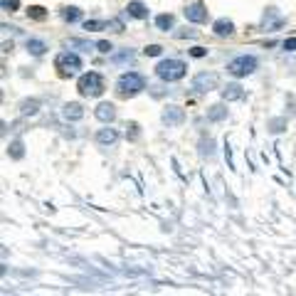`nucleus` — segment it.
<instances>
[{
	"instance_id": "f257e3e1",
	"label": "nucleus",
	"mask_w": 296,
	"mask_h": 296,
	"mask_svg": "<svg viewBox=\"0 0 296 296\" xmlns=\"http://www.w3.org/2000/svg\"><path fill=\"white\" fill-rule=\"evenodd\" d=\"M113 92L119 99H133L139 97L141 92H146V77L141 72H124L116 84H113Z\"/></svg>"
},
{
	"instance_id": "f03ea898",
	"label": "nucleus",
	"mask_w": 296,
	"mask_h": 296,
	"mask_svg": "<svg viewBox=\"0 0 296 296\" xmlns=\"http://www.w3.org/2000/svg\"><path fill=\"white\" fill-rule=\"evenodd\" d=\"M185 74H188V64H185L183 59H161L158 64H155V77L161 79V82H180Z\"/></svg>"
},
{
	"instance_id": "7ed1b4c3",
	"label": "nucleus",
	"mask_w": 296,
	"mask_h": 296,
	"mask_svg": "<svg viewBox=\"0 0 296 296\" xmlns=\"http://www.w3.org/2000/svg\"><path fill=\"white\" fill-rule=\"evenodd\" d=\"M77 92H79L82 97L97 99L106 92V82H104V77H101L99 72H84V74L79 77V82H77Z\"/></svg>"
},
{
	"instance_id": "20e7f679",
	"label": "nucleus",
	"mask_w": 296,
	"mask_h": 296,
	"mask_svg": "<svg viewBox=\"0 0 296 296\" xmlns=\"http://www.w3.org/2000/svg\"><path fill=\"white\" fill-rule=\"evenodd\" d=\"M82 67H84L82 57L74 52H59L55 57V70L59 72V77H74V74H79Z\"/></svg>"
},
{
	"instance_id": "39448f33",
	"label": "nucleus",
	"mask_w": 296,
	"mask_h": 296,
	"mask_svg": "<svg viewBox=\"0 0 296 296\" xmlns=\"http://www.w3.org/2000/svg\"><path fill=\"white\" fill-rule=\"evenodd\" d=\"M257 67H259V62H257V57L254 55H240L235 57V59H230L227 62V72L232 74V77H249V74H254L257 72Z\"/></svg>"
},
{
	"instance_id": "423d86ee",
	"label": "nucleus",
	"mask_w": 296,
	"mask_h": 296,
	"mask_svg": "<svg viewBox=\"0 0 296 296\" xmlns=\"http://www.w3.org/2000/svg\"><path fill=\"white\" fill-rule=\"evenodd\" d=\"M220 86V77L215 72H200L193 77V89L200 92V94H208V92H215Z\"/></svg>"
},
{
	"instance_id": "0eeeda50",
	"label": "nucleus",
	"mask_w": 296,
	"mask_h": 296,
	"mask_svg": "<svg viewBox=\"0 0 296 296\" xmlns=\"http://www.w3.org/2000/svg\"><path fill=\"white\" fill-rule=\"evenodd\" d=\"M183 15L190 20V22H197V25H202V22H208V20H210V10H208L200 0L188 3V5L183 8Z\"/></svg>"
},
{
	"instance_id": "6e6552de",
	"label": "nucleus",
	"mask_w": 296,
	"mask_h": 296,
	"mask_svg": "<svg viewBox=\"0 0 296 296\" xmlns=\"http://www.w3.org/2000/svg\"><path fill=\"white\" fill-rule=\"evenodd\" d=\"M284 22H286V17L277 8H267L264 15H262V28L267 30V32H277L279 28H284Z\"/></svg>"
},
{
	"instance_id": "1a4fd4ad",
	"label": "nucleus",
	"mask_w": 296,
	"mask_h": 296,
	"mask_svg": "<svg viewBox=\"0 0 296 296\" xmlns=\"http://www.w3.org/2000/svg\"><path fill=\"white\" fill-rule=\"evenodd\" d=\"M161 121H163L166 126H180V124L185 121V109L183 106H178V104H170V106L163 109Z\"/></svg>"
},
{
	"instance_id": "9d476101",
	"label": "nucleus",
	"mask_w": 296,
	"mask_h": 296,
	"mask_svg": "<svg viewBox=\"0 0 296 296\" xmlns=\"http://www.w3.org/2000/svg\"><path fill=\"white\" fill-rule=\"evenodd\" d=\"M94 116H97L101 124H106V126H109V124L116 121V106H113L111 101H101L97 109H94Z\"/></svg>"
},
{
	"instance_id": "9b49d317",
	"label": "nucleus",
	"mask_w": 296,
	"mask_h": 296,
	"mask_svg": "<svg viewBox=\"0 0 296 296\" xmlns=\"http://www.w3.org/2000/svg\"><path fill=\"white\" fill-rule=\"evenodd\" d=\"M212 32L217 35V37H232L237 28H235V22L232 20H227V17H220V20H215L212 22Z\"/></svg>"
},
{
	"instance_id": "f8f14e48",
	"label": "nucleus",
	"mask_w": 296,
	"mask_h": 296,
	"mask_svg": "<svg viewBox=\"0 0 296 296\" xmlns=\"http://www.w3.org/2000/svg\"><path fill=\"white\" fill-rule=\"evenodd\" d=\"M148 5L146 3H141V0H131L126 5V15L128 17H133V20H148Z\"/></svg>"
},
{
	"instance_id": "ddd939ff",
	"label": "nucleus",
	"mask_w": 296,
	"mask_h": 296,
	"mask_svg": "<svg viewBox=\"0 0 296 296\" xmlns=\"http://www.w3.org/2000/svg\"><path fill=\"white\" fill-rule=\"evenodd\" d=\"M62 116L67 121H79V119H84V106L79 101H70V104L62 106Z\"/></svg>"
},
{
	"instance_id": "4468645a",
	"label": "nucleus",
	"mask_w": 296,
	"mask_h": 296,
	"mask_svg": "<svg viewBox=\"0 0 296 296\" xmlns=\"http://www.w3.org/2000/svg\"><path fill=\"white\" fill-rule=\"evenodd\" d=\"M97 143L99 146H113V143L119 141V131L116 128H111V126H106V128H99L97 131Z\"/></svg>"
},
{
	"instance_id": "2eb2a0df",
	"label": "nucleus",
	"mask_w": 296,
	"mask_h": 296,
	"mask_svg": "<svg viewBox=\"0 0 296 296\" xmlns=\"http://www.w3.org/2000/svg\"><path fill=\"white\" fill-rule=\"evenodd\" d=\"M242 99H244V89H242V84L232 82V84L222 86V101H242Z\"/></svg>"
},
{
	"instance_id": "dca6fc26",
	"label": "nucleus",
	"mask_w": 296,
	"mask_h": 296,
	"mask_svg": "<svg viewBox=\"0 0 296 296\" xmlns=\"http://www.w3.org/2000/svg\"><path fill=\"white\" fill-rule=\"evenodd\" d=\"M25 47H28V52L32 57H42L50 47H47V42L44 40H37V37H28V42H25Z\"/></svg>"
},
{
	"instance_id": "f3484780",
	"label": "nucleus",
	"mask_w": 296,
	"mask_h": 296,
	"mask_svg": "<svg viewBox=\"0 0 296 296\" xmlns=\"http://www.w3.org/2000/svg\"><path fill=\"white\" fill-rule=\"evenodd\" d=\"M40 111V99H22L20 101V116H35Z\"/></svg>"
},
{
	"instance_id": "a211bd4d",
	"label": "nucleus",
	"mask_w": 296,
	"mask_h": 296,
	"mask_svg": "<svg viewBox=\"0 0 296 296\" xmlns=\"http://www.w3.org/2000/svg\"><path fill=\"white\" fill-rule=\"evenodd\" d=\"M227 119V106L225 104H212L208 109V121H225Z\"/></svg>"
},
{
	"instance_id": "6ab92c4d",
	"label": "nucleus",
	"mask_w": 296,
	"mask_h": 296,
	"mask_svg": "<svg viewBox=\"0 0 296 296\" xmlns=\"http://www.w3.org/2000/svg\"><path fill=\"white\" fill-rule=\"evenodd\" d=\"M155 28L163 30V32H168V30L175 28V17L170 13H163V15H155Z\"/></svg>"
},
{
	"instance_id": "aec40b11",
	"label": "nucleus",
	"mask_w": 296,
	"mask_h": 296,
	"mask_svg": "<svg viewBox=\"0 0 296 296\" xmlns=\"http://www.w3.org/2000/svg\"><path fill=\"white\" fill-rule=\"evenodd\" d=\"M62 20L64 22H79L82 20V10L79 8H74V5H67V8H62Z\"/></svg>"
},
{
	"instance_id": "412c9836",
	"label": "nucleus",
	"mask_w": 296,
	"mask_h": 296,
	"mask_svg": "<svg viewBox=\"0 0 296 296\" xmlns=\"http://www.w3.org/2000/svg\"><path fill=\"white\" fill-rule=\"evenodd\" d=\"M8 155H10L13 161H20V158L25 155V143L22 141H10V146H8Z\"/></svg>"
},
{
	"instance_id": "4be33fe9",
	"label": "nucleus",
	"mask_w": 296,
	"mask_h": 296,
	"mask_svg": "<svg viewBox=\"0 0 296 296\" xmlns=\"http://www.w3.org/2000/svg\"><path fill=\"white\" fill-rule=\"evenodd\" d=\"M267 128H269V133H282V131H286V119H284V116L269 119V121H267Z\"/></svg>"
},
{
	"instance_id": "5701e85b",
	"label": "nucleus",
	"mask_w": 296,
	"mask_h": 296,
	"mask_svg": "<svg viewBox=\"0 0 296 296\" xmlns=\"http://www.w3.org/2000/svg\"><path fill=\"white\" fill-rule=\"evenodd\" d=\"M133 59H136V55L131 52V50H124V52H116V55L111 57L113 64H133Z\"/></svg>"
},
{
	"instance_id": "b1692460",
	"label": "nucleus",
	"mask_w": 296,
	"mask_h": 296,
	"mask_svg": "<svg viewBox=\"0 0 296 296\" xmlns=\"http://www.w3.org/2000/svg\"><path fill=\"white\" fill-rule=\"evenodd\" d=\"M126 139L128 141H139L141 139V126L136 121H128L126 124Z\"/></svg>"
},
{
	"instance_id": "393cba45",
	"label": "nucleus",
	"mask_w": 296,
	"mask_h": 296,
	"mask_svg": "<svg viewBox=\"0 0 296 296\" xmlns=\"http://www.w3.org/2000/svg\"><path fill=\"white\" fill-rule=\"evenodd\" d=\"M47 10H44L42 5H30L28 8V17H32V20H47Z\"/></svg>"
},
{
	"instance_id": "a878e982",
	"label": "nucleus",
	"mask_w": 296,
	"mask_h": 296,
	"mask_svg": "<svg viewBox=\"0 0 296 296\" xmlns=\"http://www.w3.org/2000/svg\"><path fill=\"white\" fill-rule=\"evenodd\" d=\"M173 35H175L178 40H188V37H190V40H195V37H200V32H197V30H193V28H188V25H185V28H180V30H175Z\"/></svg>"
},
{
	"instance_id": "bb28decb",
	"label": "nucleus",
	"mask_w": 296,
	"mask_h": 296,
	"mask_svg": "<svg viewBox=\"0 0 296 296\" xmlns=\"http://www.w3.org/2000/svg\"><path fill=\"white\" fill-rule=\"evenodd\" d=\"M200 155H208V158L215 155V141L212 139H200Z\"/></svg>"
},
{
	"instance_id": "cd10ccee",
	"label": "nucleus",
	"mask_w": 296,
	"mask_h": 296,
	"mask_svg": "<svg viewBox=\"0 0 296 296\" xmlns=\"http://www.w3.org/2000/svg\"><path fill=\"white\" fill-rule=\"evenodd\" d=\"M84 30L86 32H99V30H106L104 20H84Z\"/></svg>"
},
{
	"instance_id": "c85d7f7f",
	"label": "nucleus",
	"mask_w": 296,
	"mask_h": 296,
	"mask_svg": "<svg viewBox=\"0 0 296 296\" xmlns=\"http://www.w3.org/2000/svg\"><path fill=\"white\" fill-rule=\"evenodd\" d=\"M106 30H111V32H124V20H119V17H113V20H109L106 22Z\"/></svg>"
},
{
	"instance_id": "c756f323",
	"label": "nucleus",
	"mask_w": 296,
	"mask_h": 296,
	"mask_svg": "<svg viewBox=\"0 0 296 296\" xmlns=\"http://www.w3.org/2000/svg\"><path fill=\"white\" fill-rule=\"evenodd\" d=\"M0 3H3V10H5V13L20 10V0H0Z\"/></svg>"
},
{
	"instance_id": "7c9ffc66",
	"label": "nucleus",
	"mask_w": 296,
	"mask_h": 296,
	"mask_svg": "<svg viewBox=\"0 0 296 296\" xmlns=\"http://www.w3.org/2000/svg\"><path fill=\"white\" fill-rule=\"evenodd\" d=\"M70 47H79V50H82V52H89V50H92V47H97V44H92V42H84V40H70Z\"/></svg>"
},
{
	"instance_id": "2f4dec72",
	"label": "nucleus",
	"mask_w": 296,
	"mask_h": 296,
	"mask_svg": "<svg viewBox=\"0 0 296 296\" xmlns=\"http://www.w3.org/2000/svg\"><path fill=\"white\" fill-rule=\"evenodd\" d=\"M143 52H146V57H158V55H163V47L161 44H148Z\"/></svg>"
},
{
	"instance_id": "473e14b6",
	"label": "nucleus",
	"mask_w": 296,
	"mask_h": 296,
	"mask_svg": "<svg viewBox=\"0 0 296 296\" xmlns=\"http://www.w3.org/2000/svg\"><path fill=\"white\" fill-rule=\"evenodd\" d=\"M97 50H99V52H104V55H109V52L113 50V44L106 42V40H99V42H97Z\"/></svg>"
},
{
	"instance_id": "72a5a7b5",
	"label": "nucleus",
	"mask_w": 296,
	"mask_h": 296,
	"mask_svg": "<svg viewBox=\"0 0 296 296\" xmlns=\"http://www.w3.org/2000/svg\"><path fill=\"white\" fill-rule=\"evenodd\" d=\"M148 92H151V97H155V99H161L168 89H163V86H148Z\"/></svg>"
},
{
	"instance_id": "f704fd0d",
	"label": "nucleus",
	"mask_w": 296,
	"mask_h": 296,
	"mask_svg": "<svg viewBox=\"0 0 296 296\" xmlns=\"http://www.w3.org/2000/svg\"><path fill=\"white\" fill-rule=\"evenodd\" d=\"M284 50H286V52H294V50H296V40H294V37L284 40Z\"/></svg>"
},
{
	"instance_id": "c9c22d12",
	"label": "nucleus",
	"mask_w": 296,
	"mask_h": 296,
	"mask_svg": "<svg viewBox=\"0 0 296 296\" xmlns=\"http://www.w3.org/2000/svg\"><path fill=\"white\" fill-rule=\"evenodd\" d=\"M190 55H193V57H205V55H208V50H205V47H193V50H190Z\"/></svg>"
}]
</instances>
